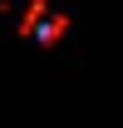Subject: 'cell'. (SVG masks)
<instances>
[{"instance_id": "obj_1", "label": "cell", "mask_w": 123, "mask_h": 128, "mask_svg": "<svg viewBox=\"0 0 123 128\" xmlns=\"http://www.w3.org/2000/svg\"><path fill=\"white\" fill-rule=\"evenodd\" d=\"M69 25H74V20H69V10H49V15L40 20L34 40H40V44H59L64 34H69Z\"/></svg>"}, {"instance_id": "obj_2", "label": "cell", "mask_w": 123, "mask_h": 128, "mask_svg": "<svg viewBox=\"0 0 123 128\" xmlns=\"http://www.w3.org/2000/svg\"><path fill=\"white\" fill-rule=\"evenodd\" d=\"M44 15H49V0H30V5L20 10V20H15V30H20V34H34Z\"/></svg>"}]
</instances>
